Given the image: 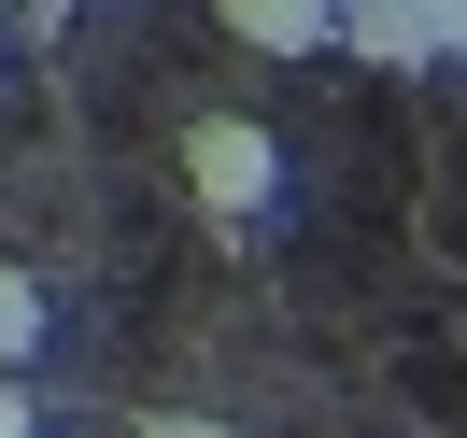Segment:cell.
I'll list each match as a JSON object with an SVG mask.
<instances>
[{
    "label": "cell",
    "instance_id": "6",
    "mask_svg": "<svg viewBox=\"0 0 467 438\" xmlns=\"http://www.w3.org/2000/svg\"><path fill=\"white\" fill-rule=\"evenodd\" d=\"M142 438H241V424H213V410H156Z\"/></svg>",
    "mask_w": 467,
    "mask_h": 438
},
{
    "label": "cell",
    "instance_id": "4",
    "mask_svg": "<svg viewBox=\"0 0 467 438\" xmlns=\"http://www.w3.org/2000/svg\"><path fill=\"white\" fill-rule=\"evenodd\" d=\"M467 57V0H425V71H453Z\"/></svg>",
    "mask_w": 467,
    "mask_h": 438
},
{
    "label": "cell",
    "instance_id": "1",
    "mask_svg": "<svg viewBox=\"0 0 467 438\" xmlns=\"http://www.w3.org/2000/svg\"><path fill=\"white\" fill-rule=\"evenodd\" d=\"M184 199H199L213 227H284L297 156L269 142V114H199V127H184Z\"/></svg>",
    "mask_w": 467,
    "mask_h": 438
},
{
    "label": "cell",
    "instance_id": "3",
    "mask_svg": "<svg viewBox=\"0 0 467 438\" xmlns=\"http://www.w3.org/2000/svg\"><path fill=\"white\" fill-rule=\"evenodd\" d=\"M43 340H57V297H43V269L0 255V382H29V368H43Z\"/></svg>",
    "mask_w": 467,
    "mask_h": 438
},
{
    "label": "cell",
    "instance_id": "5",
    "mask_svg": "<svg viewBox=\"0 0 467 438\" xmlns=\"http://www.w3.org/2000/svg\"><path fill=\"white\" fill-rule=\"evenodd\" d=\"M0 438H43V396H29V382H0Z\"/></svg>",
    "mask_w": 467,
    "mask_h": 438
},
{
    "label": "cell",
    "instance_id": "7",
    "mask_svg": "<svg viewBox=\"0 0 467 438\" xmlns=\"http://www.w3.org/2000/svg\"><path fill=\"white\" fill-rule=\"evenodd\" d=\"M29 15H71V0H29Z\"/></svg>",
    "mask_w": 467,
    "mask_h": 438
},
{
    "label": "cell",
    "instance_id": "2",
    "mask_svg": "<svg viewBox=\"0 0 467 438\" xmlns=\"http://www.w3.org/2000/svg\"><path fill=\"white\" fill-rule=\"evenodd\" d=\"M241 57H326L340 43V0H213Z\"/></svg>",
    "mask_w": 467,
    "mask_h": 438
}]
</instances>
